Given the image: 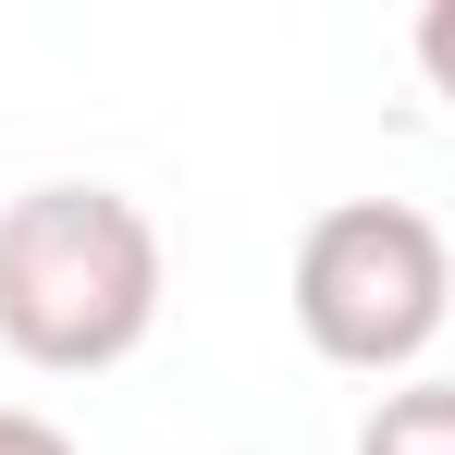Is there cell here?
Segmentation results:
<instances>
[{"label": "cell", "instance_id": "1", "mask_svg": "<svg viewBox=\"0 0 455 455\" xmlns=\"http://www.w3.org/2000/svg\"><path fill=\"white\" fill-rule=\"evenodd\" d=\"M160 222L124 185H25L0 210V345L50 381L124 370L160 332Z\"/></svg>", "mask_w": 455, "mask_h": 455}, {"label": "cell", "instance_id": "4", "mask_svg": "<svg viewBox=\"0 0 455 455\" xmlns=\"http://www.w3.org/2000/svg\"><path fill=\"white\" fill-rule=\"evenodd\" d=\"M419 75H431V99L455 111V0H431V12H419Z\"/></svg>", "mask_w": 455, "mask_h": 455}, {"label": "cell", "instance_id": "3", "mask_svg": "<svg viewBox=\"0 0 455 455\" xmlns=\"http://www.w3.org/2000/svg\"><path fill=\"white\" fill-rule=\"evenodd\" d=\"M357 455H455V381H406L357 419Z\"/></svg>", "mask_w": 455, "mask_h": 455}, {"label": "cell", "instance_id": "2", "mask_svg": "<svg viewBox=\"0 0 455 455\" xmlns=\"http://www.w3.org/2000/svg\"><path fill=\"white\" fill-rule=\"evenodd\" d=\"M443 320H455V246H443L431 210L345 197V210H320L296 234V332H307V357H332L357 381H394V370H419L443 345Z\"/></svg>", "mask_w": 455, "mask_h": 455}, {"label": "cell", "instance_id": "5", "mask_svg": "<svg viewBox=\"0 0 455 455\" xmlns=\"http://www.w3.org/2000/svg\"><path fill=\"white\" fill-rule=\"evenodd\" d=\"M0 455H75V431L37 419V406H0Z\"/></svg>", "mask_w": 455, "mask_h": 455}]
</instances>
